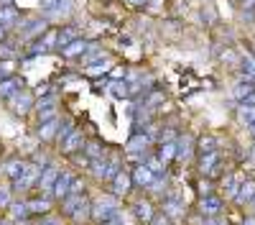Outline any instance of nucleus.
<instances>
[{
    "label": "nucleus",
    "mask_w": 255,
    "mask_h": 225,
    "mask_svg": "<svg viewBox=\"0 0 255 225\" xmlns=\"http://www.w3.org/2000/svg\"><path fill=\"white\" fill-rule=\"evenodd\" d=\"M176 143L171 141V143H161V151H158V159L163 161V164H168V161H171V159H176Z\"/></svg>",
    "instance_id": "obj_35"
},
{
    "label": "nucleus",
    "mask_w": 255,
    "mask_h": 225,
    "mask_svg": "<svg viewBox=\"0 0 255 225\" xmlns=\"http://www.w3.org/2000/svg\"><path fill=\"white\" fill-rule=\"evenodd\" d=\"M59 126H61L59 118L41 123V126H38V138H41V141H54V138L59 136Z\"/></svg>",
    "instance_id": "obj_14"
},
{
    "label": "nucleus",
    "mask_w": 255,
    "mask_h": 225,
    "mask_svg": "<svg viewBox=\"0 0 255 225\" xmlns=\"http://www.w3.org/2000/svg\"><path fill=\"white\" fill-rule=\"evenodd\" d=\"M10 213H13L15 220H28V218H31L28 202H13V205H10Z\"/></svg>",
    "instance_id": "obj_33"
},
{
    "label": "nucleus",
    "mask_w": 255,
    "mask_h": 225,
    "mask_svg": "<svg viewBox=\"0 0 255 225\" xmlns=\"http://www.w3.org/2000/svg\"><path fill=\"white\" fill-rule=\"evenodd\" d=\"M151 141H153V138L148 136V133H135L130 141L125 143V151H128V154H143V151L148 149V143H151Z\"/></svg>",
    "instance_id": "obj_11"
},
{
    "label": "nucleus",
    "mask_w": 255,
    "mask_h": 225,
    "mask_svg": "<svg viewBox=\"0 0 255 225\" xmlns=\"http://www.w3.org/2000/svg\"><path fill=\"white\" fill-rule=\"evenodd\" d=\"M0 5H3V8L5 5H13V0H0Z\"/></svg>",
    "instance_id": "obj_53"
},
{
    "label": "nucleus",
    "mask_w": 255,
    "mask_h": 225,
    "mask_svg": "<svg viewBox=\"0 0 255 225\" xmlns=\"http://www.w3.org/2000/svg\"><path fill=\"white\" fill-rule=\"evenodd\" d=\"M15 20H18V10L13 5L0 8V23H3V26H10V23H15Z\"/></svg>",
    "instance_id": "obj_36"
},
{
    "label": "nucleus",
    "mask_w": 255,
    "mask_h": 225,
    "mask_svg": "<svg viewBox=\"0 0 255 225\" xmlns=\"http://www.w3.org/2000/svg\"><path fill=\"white\" fill-rule=\"evenodd\" d=\"M215 149H217V138H215V136H202V138H199V154L215 151Z\"/></svg>",
    "instance_id": "obj_37"
},
{
    "label": "nucleus",
    "mask_w": 255,
    "mask_h": 225,
    "mask_svg": "<svg viewBox=\"0 0 255 225\" xmlns=\"http://www.w3.org/2000/svg\"><path fill=\"white\" fill-rule=\"evenodd\" d=\"M245 102H250V105H255V92H253V95H250V97H248Z\"/></svg>",
    "instance_id": "obj_54"
},
{
    "label": "nucleus",
    "mask_w": 255,
    "mask_h": 225,
    "mask_svg": "<svg viewBox=\"0 0 255 225\" xmlns=\"http://www.w3.org/2000/svg\"><path fill=\"white\" fill-rule=\"evenodd\" d=\"M240 69H243V79H255V54H245L243 56Z\"/></svg>",
    "instance_id": "obj_27"
},
{
    "label": "nucleus",
    "mask_w": 255,
    "mask_h": 225,
    "mask_svg": "<svg viewBox=\"0 0 255 225\" xmlns=\"http://www.w3.org/2000/svg\"><path fill=\"white\" fill-rule=\"evenodd\" d=\"M133 210H135V218H138L140 223H151V220H153V215H156V213H153V205L148 202V200L135 202V208H133Z\"/></svg>",
    "instance_id": "obj_20"
},
{
    "label": "nucleus",
    "mask_w": 255,
    "mask_h": 225,
    "mask_svg": "<svg viewBox=\"0 0 255 225\" xmlns=\"http://www.w3.org/2000/svg\"><path fill=\"white\" fill-rule=\"evenodd\" d=\"M108 69H110V61L102 59V61H95V64H90L84 74H87V77H102V74H108Z\"/></svg>",
    "instance_id": "obj_32"
},
{
    "label": "nucleus",
    "mask_w": 255,
    "mask_h": 225,
    "mask_svg": "<svg viewBox=\"0 0 255 225\" xmlns=\"http://www.w3.org/2000/svg\"><path fill=\"white\" fill-rule=\"evenodd\" d=\"M13 105H15V113H18V115H26V113L33 108V97H31L28 92H18V95L13 97Z\"/></svg>",
    "instance_id": "obj_21"
},
{
    "label": "nucleus",
    "mask_w": 255,
    "mask_h": 225,
    "mask_svg": "<svg viewBox=\"0 0 255 225\" xmlns=\"http://www.w3.org/2000/svg\"><path fill=\"white\" fill-rule=\"evenodd\" d=\"M253 92H255V79H243L232 87V97H235L238 102H245Z\"/></svg>",
    "instance_id": "obj_13"
},
{
    "label": "nucleus",
    "mask_w": 255,
    "mask_h": 225,
    "mask_svg": "<svg viewBox=\"0 0 255 225\" xmlns=\"http://www.w3.org/2000/svg\"><path fill=\"white\" fill-rule=\"evenodd\" d=\"M120 213H118V202L113 200V197H97L95 202H92V218L95 220H110V218H118Z\"/></svg>",
    "instance_id": "obj_1"
},
{
    "label": "nucleus",
    "mask_w": 255,
    "mask_h": 225,
    "mask_svg": "<svg viewBox=\"0 0 255 225\" xmlns=\"http://www.w3.org/2000/svg\"><path fill=\"white\" fill-rule=\"evenodd\" d=\"M84 146V136H82V128H74L67 138L61 141V154H67V156H74L77 151H82Z\"/></svg>",
    "instance_id": "obj_6"
},
{
    "label": "nucleus",
    "mask_w": 255,
    "mask_h": 225,
    "mask_svg": "<svg viewBox=\"0 0 255 225\" xmlns=\"http://www.w3.org/2000/svg\"><path fill=\"white\" fill-rule=\"evenodd\" d=\"M54 105H56L54 95H46L44 100H38V102H36V108H38V110H49V108H54Z\"/></svg>",
    "instance_id": "obj_41"
},
{
    "label": "nucleus",
    "mask_w": 255,
    "mask_h": 225,
    "mask_svg": "<svg viewBox=\"0 0 255 225\" xmlns=\"http://www.w3.org/2000/svg\"><path fill=\"white\" fill-rule=\"evenodd\" d=\"M0 225H8V223H0Z\"/></svg>",
    "instance_id": "obj_56"
},
{
    "label": "nucleus",
    "mask_w": 255,
    "mask_h": 225,
    "mask_svg": "<svg viewBox=\"0 0 255 225\" xmlns=\"http://www.w3.org/2000/svg\"><path fill=\"white\" fill-rule=\"evenodd\" d=\"M238 118L243 126H250V123L255 120V105H250V102H240V108H238Z\"/></svg>",
    "instance_id": "obj_25"
},
{
    "label": "nucleus",
    "mask_w": 255,
    "mask_h": 225,
    "mask_svg": "<svg viewBox=\"0 0 255 225\" xmlns=\"http://www.w3.org/2000/svg\"><path fill=\"white\" fill-rule=\"evenodd\" d=\"M13 44H0V59H10L13 56Z\"/></svg>",
    "instance_id": "obj_44"
},
{
    "label": "nucleus",
    "mask_w": 255,
    "mask_h": 225,
    "mask_svg": "<svg viewBox=\"0 0 255 225\" xmlns=\"http://www.w3.org/2000/svg\"><path fill=\"white\" fill-rule=\"evenodd\" d=\"M238 190H240V184H238V174H227V177L222 179V192H225V197H235V195H238Z\"/></svg>",
    "instance_id": "obj_26"
},
{
    "label": "nucleus",
    "mask_w": 255,
    "mask_h": 225,
    "mask_svg": "<svg viewBox=\"0 0 255 225\" xmlns=\"http://www.w3.org/2000/svg\"><path fill=\"white\" fill-rule=\"evenodd\" d=\"M84 202V195H67L61 200V210L67 213V215H74V210L79 208V205Z\"/></svg>",
    "instance_id": "obj_23"
},
{
    "label": "nucleus",
    "mask_w": 255,
    "mask_h": 225,
    "mask_svg": "<svg viewBox=\"0 0 255 225\" xmlns=\"http://www.w3.org/2000/svg\"><path fill=\"white\" fill-rule=\"evenodd\" d=\"M199 210L204 218H217L222 213V197L220 195H204L199 202Z\"/></svg>",
    "instance_id": "obj_7"
},
{
    "label": "nucleus",
    "mask_w": 255,
    "mask_h": 225,
    "mask_svg": "<svg viewBox=\"0 0 255 225\" xmlns=\"http://www.w3.org/2000/svg\"><path fill=\"white\" fill-rule=\"evenodd\" d=\"M110 92H113L118 100H123V97H130V85H128V82H123V79H113Z\"/></svg>",
    "instance_id": "obj_31"
},
{
    "label": "nucleus",
    "mask_w": 255,
    "mask_h": 225,
    "mask_svg": "<svg viewBox=\"0 0 255 225\" xmlns=\"http://www.w3.org/2000/svg\"><path fill=\"white\" fill-rule=\"evenodd\" d=\"M10 77V61H0V82Z\"/></svg>",
    "instance_id": "obj_45"
},
{
    "label": "nucleus",
    "mask_w": 255,
    "mask_h": 225,
    "mask_svg": "<svg viewBox=\"0 0 255 225\" xmlns=\"http://www.w3.org/2000/svg\"><path fill=\"white\" fill-rule=\"evenodd\" d=\"M105 59V54H102V49L97 46V44H90V49L84 51V64H95V61H102Z\"/></svg>",
    "instance_id": "obj_34"
},
{
    "label": "nucleus",
    "mask_w": 255,
    "mask_h": 225,
    "mask_svg": "<svg viewBox=\"0 0 255 225\" xmlns=\"http://www.w3.org/2000/svg\"><path fill=\"white\" fill-rule=\"evenodd\" d=\"M54 118H59L54 108H49V110H38V123H46V120H54Z\"/></svg>",
    "instance_id": "obj_42"
},
{
    "label": "nucleus",
    "mask_w": 255,
    "mask_h": 225,
    "mask_svg": "<svg viewBox=\"0 0 255 225\" xmlns=\"http://www.w3.org/2000/svg\"><path fill=\"white\" fill-rule=\"evenodd\" d=\"M148 225H176L171 218H168L166 213H158V215H153V220L148 223Z\"/></svg>",
    "instance_id": "obj_40"
},
{
    "label": "nucleus",
    "mask_w": 255,
    "mask_h": 225,
    "mask_svg": "<svg viewBox=\"0 0 255 225\" xmlns=\"http://www.w3.org/2000/svg\"><path fill=\"white\" fill-rule=\"evenodd\" d=\"M145 164H148V167H151L156 174H163V172H166V164L158 159V154H156V156H148V159H145Z\"/></svg>",
    "instance_id": "obj_38"
},
{
    "label": "nucleus",
    "mask_w": 255,
    "mask_h": 225,
    "mask_svg": "<svg viewBox=\"0 0 255 225\" xmlns=\"http://www.w3.org/2000/svg\"><path fill=\"white\" fill-rule=\"evenodd\" d=\"M28 210H31V215L49 213L51 210V200L49 197H44V200H28Z\"/></svg>",
    "instance_id": "obj_29"
},
{
    "label": "nucleus",
    "mask_w": 255,
    "mask_h": 225,
    "mask_svg": "<svg viewBox=\"0 0 255 225\" xmlns=\"http://www.w3.org/2000/svg\"><path fill=\"white\" fill-rule=\"evenodd\" d=\"M0 41H5V26L0 23Z\"/></svg>",
    "instance_id": "obj_51"
},
{
    "label": "nucleus",
    "mask_w": 255,
    "mask_h": 225,
    "mask_svg": "<svg viewBox=\"0 0 255 225\" xmlns=\"http://www.w3.org/2000/svg\"><path fill=\"white\" fill-rule=\"evenodd\" d=\"M90 172H92V177H97V179L105 182V174H108V161H105V156L90 161Z\"/></svg>",
    "instance_id": "obj_28"
},
{
    "label": "nucleus",
    "mask_w": 255,
    "mask_h": 225,
    "mask_svg": "<svg viewBox=\"0 0 255 225\" xmlns=\"http://www.w3.org/2000/svg\"><path fill=\"white\" fill-rule=\"evenodd\" d=\"M250 131H253V136H255V120L250 123Z\"/></svg>",
    "instance_id": "obj_55"
},
{
    "label": "nucleus",
    "mask_w": 255,
    "mask_h": 225,
    "mask_svg": "<svg viewBox=\"0 0 255 225\" xmlns=\"http://www.w3.org/2000/svg\"><path fill=\"white\" fill-rule=\"evenodd\" d=\"M128 5H133V8H140V5H148V0H125Z\"/></svg>",
    "instance_id": "obj_49"
},
{
    "label": "nucleus",
    "mask_w": 255,
    "mask_h": 225,
    "mask_svg": "<svg viewBox=\"0 0 255 225\" xmlns=\"http://www.w3.org/2000/svg\"><path fill=\"white\" fill-rule=\"evenodd\" d=\"M20 90H23V79L18 77H8L0 82V97H15Z\"/></svg>",
    "instance_id": "obj_12"
},
{
    "label": "nucleus",
    "mask_w": 255,
    "mask_h": 225,
    "mask_svg": "<svg viewBox=\"0 0 255 225\" xmlns=\"http://www.w3.org/2000/svg\"><path fill=\"white\" fill-rule=\"evenodd\" d=\"M74 128H77V126H74L72 120H61V126H59V136H56V138H59V141H64V138H67Z\"/></svg>",
    "instance_id": "obj_39"
},
{
    "label": "nucleus",
    "mask_w": 255,
    "mask_h": 225,
    "mask_svg": "<svg viewBox=\"0 0 255 225\" xmlns=\"http://www.w3.org/2000/svg\"><path fill=\"white\" fill-rule=\"evenodd\" d=\"M72 179H74V174H69V172H59V179H56V184H54V197L61 202L64 197L69 195V187H72Z\"/></svg>",
    "instance_id": "obj_10"
},
{
    "label": "nucleus",
    "mask_w": 255,
    "mask_h": 225,
    "mask_svg": "<svg viewBox=\"0 0 255 225\" xmlns=\"http://www.w3.org/2000/svg\"><path fill=\"white\" fill-rule=\"evenodd\" d=\"M82 192H84V182L79 177H74L72 179V187H69V195H82Z\"/></svg>",
    "instance_id": "obj_43"
},
{
    "label": "nucleus",
    "mask_w": 255,
    "mask_h": 225,
    "mask_svg": "<svg viewBox=\"0 0 255 225\" xmlns=\"http://www.w3.org/2000/svg\"><path fill=\"white\" fill-rule=\"evenodd\" d=\"M26 167H28V161H20V159H13V161H8V164H5V174H8L10 179H18L20 174L26 172Z\"/></svg>",
    "instance_id": "obj_24"
},
{
    "label": "nucleus",
    "mask_w": 255,
    "mask_h": 225,
    "mask_svg": "<svg viewBox=\"0 0 255 225\" xmlns=\"http://www.w3.org/2000/svg\"><path fill=\"white\" fill-rule=\"evenodd\" d=\"M44 8L49 10V15H54V13H69L74 8V3H72V0H44Z\"/></svg>",
    "instance_id": "obj_22"
},
{
    "label": "nucleus",
    "mask_w": 255,
    "mask_h": 225,
    "mask_svg": "<svg viewBox=\"0 0 255 225\" xmlns=\"http://www.w3.org/2000/svg\"><path fill=\"white\" fill-rule=\"evenodd\" d=\"M130 187H133V177L128 174L125 169H120V172H118V177L113 179V192H115V195H125Z\"/></svg>",
    "instance_id": "obj_17"
},
{
    "label": "nucleus",
    "mask_w": 255,
    "mask_h": 225,
    "mask_svg": "<svg viewBox=\"0 0 255 225\" xmlns=\"http://www.w3.org/2000/svg\"><path fill=\"white\" fill-rule=\"evenodd\" d=\"M5 205H10V192L8 190H0V208H5Z\"/></svg>",
    "instance_id": "obj_47"
},
{
    "label": "nucleus",
    "mask_w": 255,
    "mask_h": 225,
    "mask_svg": "<svg viewBox=\"0 0 255 225\" xmlns=\"http://www.w3.org/2000/svg\"><path fill=\"white\" fill-rule=\"evenodd\" d=\"M100 225H123V220L120 218H110V220H102Z\"/></svg>",
    "instance_id": "obj_50"
},
{
    "label": "nucleus",
    "mask_w": 255,
    "mask_h": 225,
    "mask_svg": "<svg viewBox=\"0 0 255 225\" xmlns=\"http://www.w3.org/2000/svg\"><path fill=\"white\" fill-rule=\"evenodd\" d=\"M161 213H166L168 218H171V220L176 223V220H184V215H186V208H184V202H181V200H179L174 192H168V195L163 197Z\"/></svg>",
    "instance_id": "obj_4"
},
{
    "label": "nucleus",
    "mask_w": 255,
    "mask_h": 225,
    "mask_svg": "<svg viewBox=\"0 0 255 225\" xmlns=\"http://www.w3.org/2000/svg\"><path fill=\"white\" fill-rule=\"evenodd\" d=\"M243 225H255V218H245V220H243Z\"/></svg>",
    "instance_id": "obj_52"
},
{
    "label": "nucleus",
    "mask_w": 255,
    "mask_h": 225,
    "mask_svg": "<svg viewBox=\"0 0 255 225\" xmlns=\"http://www.w3.org/2000/svg\"><path fill=\"white\" fill-rule=\"evenodd\" d=\"M235 200H238L240 205H250V202L255 200V179H245V182L240 184Z\"/></svg>",
    "instance_id": "obj_16"
},
{
    "label": "nucleus",
    "mask_w": 255,
    "mask_h": 225,
    "mask_svg": "<svg viewBox=\"0 0 255 225\" xmlns=\"http://www.w3.org/2000/svg\"><path fill=\"white\" fill-rule=\"evenodd\" d=\"M176 159L179 161H184V159H189L191 154H194V138H191L189 133H184V136H179V143H176Z\"/></svg>",
    "instance_id": "obj_18"
},
{
    "label": "nucleus",
    "mask_w": 255,
    "mask_h": 225,
    "mask_svg": "<svg viewBox=\"0 0 255 225\" xmlns=\"http://www.w3.org/2000/svg\"><path fill=\"white\" fill-rule=\"evenodd\" d=\"M56 179H59V169H56V167H46L44 172H41L38 190H41V192H46L44 197H49V195L54 192V184H56Z\"/></svg>",
    "instance_id": "obj_9"
},
{
    "label": "nucleus",
    "mask_w": 255,
    "mask_h": 225,
    "mask_svg": "<svg viewBox=\"0 0 255 225\" xmlns=\"http://www.w3.org/2000/svg\"><path fill=\"white\" fill-rule=\"evenodd\" d=\"M41 172H44V169H41L36 161H33V164H28L26 172L20 174L18 179H13V192H23V190H28L33 182H38V179H41Z\"/></svg>",
    "instance_id": "obj_2"
},
{
    "label": "nucleus",
    "mask_w": 255,
    "mask_h": 225,
    "mask_svg": "<svg viewBox=\"0 0 255 225\" xmlns=\"http://www.w3.org/2000/svg\"><path fill=\"white\" fill-rule=\"evenodd\" d=\"M87 49H90L87 41H84V38H77V41H72L69 46H64V49H61V56H64V59H74V56H82Z\"/></svg>",
    "instance_id": "obj_19"
},
{
    "label": "nucleus",
    "mask_w": 255,
    "mask_h": 225,
    "mask_svg": "<svg viewBox=\"0 0 255 225\" xmlns=\"http://www.w3.org/2000/svg\"><path fill=\"white\" fill-rule=\"evenodd\" d=\"M199 172H202V177H212V179L217 177V172H220V151L217 149L199 154Z\"/></svg>",
    "instance_id": "obj_3"
},
{
    "label": "nucleus",
    "mask_w": 255,
    "mask_h": 225,
    "mask_svg": "<svg viewBox=\"0 0 255 225\" xmlns=\"http://www.w3.org/2000/svg\"><path fill=\"white\" fill-rule=\"evenodd\" d=\"M125 77V67H113L110 69V79H123Z\"/></svg>",
    "instance_id": "obj_46"
},
{
    "label": "nucleus",
    "mask_w": 255,
    "mask_h": 225,
    "mask_svg": "<svg viewBox=\"0 0 255 225\" xmlns=\"http://www.w3.org/2000/svg\"><path fill=\"white\" fill-rule=\"evenodd\" d=\"M130 177H133V187H140V190H143V187H148V184L156 179V172L143 161V164H135V167H133Z\"/></svg>",
    "instance_id": "obj_5"
},
{
    "label": "nucleus",
    "mask_w": 255,
    "mask_h": 225,
    "mask_svg": "<svg viewBox=\"0 0 255 225\" xmlns=\"http://www.w3.org/2000/svg\"><path fill=\"white\" fill-rule=\"evenodd\" d=\"M36 225H61V220L59 218H44V220H38Z\"/></svg>",
    "instance_id": "obj_48"
},
{
    "label": "nucleus",
    "mask_w": 255,
    "mask_h": 225,
    "mask_svg": "<svg viewBox=\"0 0 255 225\" xmlns=\"http://www.w3.org/2000/svg\"><path fill=\"white\" fill-rule=\"evenodd\" d=\"M79 38V28L77 26H67V28H61L59 33H56V49L61 51L64 46H69L72 41H77Z\"/></svg>",
    "instance_id": "obj_15"
},
{
    "label": "nucleus",
    "mask_w": 255,
    "mask_h": 225,
    "mask_svg": "<svg viewBox=\"0 0 255 225\" xmlns=\"http://www.w3.org/2000/svg\"><path fill=\"white\" fill-rule=\"evenodd\" d=\"M84 154H87L90 159H100V156H105V146H102L97 138H92V141L84 143Z\"/></svg>",
    "instance_id": "obj_30"
},
{
    "label": "nucleus",
    "mask_w": 255,
    "mask_h": 225,
    "mask_svg": "<svg viewBox=\"0 0 255 225\" xmlns=\"http://www.w3.org/2000/svg\"><path fill=\"white\" fill-rule=\"evenodd\" d=\"M20 31H23V38H26V41L41 38V36L46 33V20H41V18H28V20H23Z\"/></svg>",
    "instance_id": "obj_8"
}]
</instances>
